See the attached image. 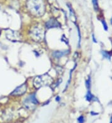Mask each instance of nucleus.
Instances as JSON below:
<instances>
[{
    "label": "nucleus",
    "instance_id": "obj_1",
    "mask_svg": "<svg viewBox=\"0 0 112 123\" xmlns=\"http://www.w3.org/2000/svg\"><path fill=\"white\" fill-rule=\"evenodd\" d=\"M27 8L33 16H42L45 12V5L42 0H27Z\"/></svg>",
    "mask_w": 112,
    "mask_h": 123
},
{
    "label": "nucleus",
    "instance_id": "obj_2",
    "mask_svg": "<svg viewBox=\"0 0 112 123\" xmlns=\"http://www.w3.org/2000/svg\"><path fill=\"white\" fill-rule=\"evenodd\" d=\"M52 79L49 75H48L47 74H45V75H40V76L36 77L34 80L33 83H34L35 87L39 88L43 87L45 86L49 85L52 83Z\"/></svg>",
    "mask_w": 112,
    "mask_h": 123
},
{
    "label": "nucleus",
    "instance_id": "obj_3",
    "mask_svg": "<svg viewBox=\"0 0 112 123\" xmlns=\"http://www.w3.org/2000/svg\"><path fill=\"white\" fill-rule=\"evenodd\" d=\"M30 36L33 40L35 41H40L44 37V31L38 27H33L30 31Z\"/></svg>",
    "mask_w": 112,
    "mask_h": 123
},
{
    "label": "nucleus",
    "instance_id": "obj_4",
    "mask_svg": "<svg viewBox=\"0 0 112 123\" xmlns=\"http://www.w3.org/2000/svg\"><path fill=\"white\" fill-rule=\"evenodd\" d=\"M39 103V101H37L36 98L35 94H32L29 95L26 99L24 100V105L26 108L28 110H33L34 108L35 105Z\"/></svg>",
    "mask_w": 112,
    "mask_h": 123
},
{
    "label": "nucleus",
    "instance_id": "obj_5",
    "mask_svg": "<svg viewBox=\"0 0 112 123\" xmlns=\"http://www.w3.org/2000/svg\"><path fill=\"white\" fill-rule=\"evenodd\" d=\"M6 37L9 40L13 41V42H16V41L20 40V34L17 32L11 30H8L6 32Z\"/></svg>",
    "mask_w": 112,
    "mask_h": 123
},
{
    "label": "nucleus",
    "instance_id": "obj_6",
    "mask_svg": "<svg viewBox=\"0 0 112 123\" xmlns=\"http://www.w3.org/2000/svg\"><path fill=\"white\" fill-rule=\"evenodd\" d=\"M27 90V85L26 83L21 85L20 86L16 88V90L11 93L12 95H15V96H20L26 93Z\"/></svg>",
    "mask_w": 112,
    "mask_h": 123
},
{
    "label": "nucleus",
    "instance_id": "obj_7",
    "mask_svg": "<svg viewBox=\"0 0 112 123\" xmlns=\"http://www.w3.org/2000/svg\"><path fill=\"white\" fill-rule=\"evenodd\" d=\"M46 26L47 28H55V27H59L60 26V24L58 23V21H56L55 19L52 18L47 21L46 24Z\"/></svg>",
    "mask_w": 112,
    "mask_h": 123
},
{
    "label": "nucleus",
    "instance_id": "obj_8",
    "mask_svg": "<svg viewBox=\"0 0 112 123\" xmlns=\"http://www.w3.org/2000/svg\"><path fill=\"white\" fill-rule=\"evenodd\" d=\"M69 53V51L68 50H62V51H55L53 53V56H54V57H55V58L60 59V58H61V57L67 55Z\"/></svg>",
    "mask_w": 112,
    "mask_h": 123
},
{
    "label": "nucleus",
    "instance_id": "obj_9",
    "mask_svg": "<svg viewBox=\"0 0 112 123\" xmlns=\"http://www.w3.org/2000/svg\"><path fill=\"white\" fill-rule=\"evenodd\" d=\"M68 5V8H69V11H70V19H72V21L75 22V16L74 11H73V10L72 9V8H71V6H70V5Z\"/></svg>",
    "mask_w": 112,
    "mask_h": 123
},
{
    "label": "nucleus",
    "instance_id": "obj_10",
    "mask_svg": "<svg viewBox=\"0 0 112 123\" xmlns=\"http://www.w3.org/2000/svg\"><path fill=\"white\" fill-rule=\"evenodd\" d=\"M85 97H86V99H87V101H91L92 100H93V98H95V96H93L91 92H90V90H88Z\"/></svg>",
    "mask_w": 112,
    "mask_h": 123
},
{
    "label": "nucleus",
    "instance_id": "obj_11",
    "mask_svg": "<svg viewBox=\"0 0 112 123\" xmlns=\"http://www.w3.org/2000/svg\"><path fill=\"white\" fill-rule=\"evenodd\" d=\"M102 55L103 56V57L106 58V59H108V60H110L111 58V55L106 51H102Z\"/></svg>",
    "mask_w": 112,
    "mask_h": 123
},
{
    "label": "nucleus",
    "instance_id": "obj_12",
    "mask_svg": "<svg viewBox=\"0 0 112 123\" xmlns=\"http://www.w3.org/2000/svg\"><path fill=\"white\" fill-rule=\"evenodd\" d=\"M86 86H87V89L90 88V85H91V80H90V77H88V80L86 81Z\"/></svg>",
    "mask_w": 112,
    "mask_h": 123
},
{
    "label": "nucleus",
    "instance_id": "obj_13",
    "mask_svg": "<svg viewBox=\"0 0 112 123\" xmlns=\"http://www.w3.org/2000/svg\"><path fill=\"white\" fill-rule=\"evenodd\" d=\"M93 5V7H94L95 9L97 10L99 8V4H98V0H92Z\"/></svg>",
    "mask_w": 112,
    "mask_h": 123
},
{
    "label": "nucleus",
    "instance_id": "obj_14",
    "mask_svg": "<svg viewBox=\"0 0 112 123\" xmlns=\"http://www.w3.org/2000/svg\"><path fill=\"white\" fill-rule=\"evenodd\" d=\"M102 23L103 24V28L105 31H107L108 30V26H107V24H106V22L105 20H102Z\"/></svg>",
    "mask_w": 112,
    "mask_h": 123
},
{
    "label": "nucleus",
    "instance_id": "obj_15",
    "mask_svg": "<svg viewBox=\"0 0 112 123\" xmlns=\"http://www.w3.org/2000/svg\"><path fill=\"white\" fill-rule=\"evenodd\" d=\"M78 122L79 123H84V117L83 116H80L79 118H78Z\"/></svg>",
    "mask_w": 112,
    "mask_h": 123
},
{
    "label": "nucleus",
    "instance_id": "obj_16",
    "mask_svg": "<svg viewBox=\"0 0 112 123\" xmlns=\"http://www.w3.org/2000/svg\"><path fill=\"white\" fill-rule=\"evenodd\" d=\"M92 39H93V42H97V40L95 39V36L93 34L92 35Z\"/></svg>",
    "mask_w": 112,
    "mask_h": 123
},
{
    "label": "nucleus",
    "instance_id": "obj_17",
    "mask_svg": "<svg viewBox=\"0 0 112 123\" xmlns=\"http://www.w3.org/2000/svg\"><path fill=\"white\" fill-rule=\"evenodd\" d=\"M60 99V98L59 96H57V98H56V99H55V100L57 101H59Z\"/></svg>",
    "mask_w": 112,
    "mask_h": 123
},
{
    "label": "nucleus",
    "instance_id": "obj_18",
    "mask_svg": "<svg viewBox=\"0 0 112 123\" xmlns=\"http://www.w3.org/2000/svg\"><path fill=\"white\" fill-rule=\"evenodd\" d=\"M91 114H92V115H96V114H97V113H93V112H92Z\"/></svg>",
    "mask_w": 112,
    "mask_h": 123
},
{
    "label": "nucleus",
    "instance_id": "obj_19",
    "mask_svg": "<svg viewBox=\"0 0 112 123\" xmlns=\"http://www.w3.org/2000/svg\"><path fill=\"white\" fill-rule=\"evenodd\" d=\"M110 22H111V24L112 25V19H111V20H110Z\"/></svg>",
    "mask_w": 112,
    "mask_h": 123
},
{
    "label": "nucleus",
    "instance_id": "obj_20",
    "mask_svg": "<svg viewBox=\"0 0 112 123\" xmlns=\"http://www.w3.org/2000/svg\"><path fill=\"white\" fill-rule=\"evenodd\" d=\"M111 123H112V119H111Z\"/></svg>",
    "mask_w": 112,
    "mask_h": 123
},
{
    "label": "nucleus",
    "instance_id": "obj_21",
    "mask_svg": "<svg viewBox=\"0 0 112 123\" xmlns=\"http://www.w3.org/2000/svg\"><path fill=\"white\" fill-rule=\"evenodd\" d=\"M0 34H1V32H0Z\"/></svg>",
    "mask_w": 112,
    "mask_h": 123
}]
</instances>
